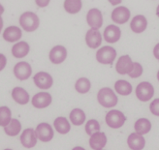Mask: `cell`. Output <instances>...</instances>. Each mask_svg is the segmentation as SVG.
Wrapping results in <instances>:
<instances>
[{
	"label": "cell",
	"mask_w": 159,
	"mask_h": 150,
	"mask_svg": "<svg viewBox=\"0 0 159 150\" xmlns=\"http://www.w3.org/2000/svg\"><path fill=\"white\" fill-rule=\"evenodd\" d=\"M98 103L105 108H113L117 104V96L115 94L113 89L109 87L101 88L97 93Z\"/></svg>",
	"instance_id": "obj_1"
},
{
	"label": "cell",
	"mask_w": 159,
	"mask_h": 150,
	"mask_svg": "<svg viewBox=\"0 0 159 150\" xmlns=\"http://www.w3.org/2000/svg\"><path fill=\"white\" fill-rule=\"evenodd\" d=\"M20 24L26 32H32V31H35L39 27L40 20L35 13L25 12L20 15Z\"/></svg>",
	"instance_id": "obj_2"
},
{
	"label": "cell",
	"mask_w": 159,
	"mask_h": 150,
	"mask_svg": "<svg viewBox=\"0 0 159 150\" xmlns=\"http://www.w3.org/2000/svg\"><path fill=\"white\" fill-rule=\"evenodd\" d=\"M116 57V51L113 46H102L96 52V59L101 64H113Z\"/></svg>",
	"instance_id": "obj_3"
},
{
	"label": "cell",
	"mask_w": 159,
	"mask_h": 150,
	"mask_svg": "<svg viewBox=\"0 0 159 150\" xmlns=\"http://www.w3.org/2000/svg\"><path fill=\"white\" fill-rule=\"evenodd\" d=\"M126 121L125 115L117 109H113L106 114V123L109 127L113 129H118L123 126Z\"/></svg>",
	"instance_id": "obj_4"
},
{
	"label": "cell",
	"mask_w": 159,
	"mask_h": 150,
	"mask_svg": "<svg viewBox=\"0 0 159 150\" xmlns=\"http://www.w3.org/2000/svg\"><path fill=\"white\" fill-rule=\"evenodd\" d=\"M154 95V88L148 82H143L136 87V96L142 102H148Z\"/></svg>",
	"instance_id": "obj_5"
},
{
	"label": "cell",
	"mask_w": 159,
	"mask_h": 150,
	"mask_svg": "<svg viewBox=\"0 0 159 150\" xmlns=\"http://www.w3.org/2000/svg\"><path fill=\"white\" fill-rule=\"evenodd\" d=\"M35 134L39 140L43 141V143H48L53 138V129L49 123L42 122L36 127Z\"/></svg>",
	"instance_id": "obj_6"
},
{
	"label": "cell",
	"mask_w": 159,
	"mask_h": 150,
	"mask_svg": "<svg viewBox=\"0 0 159 150\" xmlns=\"http://www.w3.org/2000/svg\"><path fill=\"white\" fill-rule=\"evenodd\" d=\"M14 74L19 81H26L32 74V68L28 62H19L14 67Z\"/></svg>",
	"instance_id": "obj_7"
},
{
	"label": "cell",
	"mask_w": 159,
	"mask_h": 150,
	"mask_svg": "<svg viewBox=\"0 0 159 150\" xmlns=\"http://www.w3.org/2000/svg\"><path fill=\"white\" fill-rule=\"evenodd\" d=\"M133 69H134V62L132 61L129 55H122V56L118 58L116 64V70L118 74L129 75L133 71Z\"/></svg>",
	"instance_id": "obj_8"
},
{
	"label": "cell",
	"mask_w": 159,
	"mask_h": 150,
	"mask_svg": "<svg viewBox=\"0 0 159 150\" xmlns=\"http://www.w3.org/2000/svg\"><path fill=\"white\" fill-rule=\"evenodd\" d=\"M86 21L91 29L98 30L103 25V15L101 11L96 8L90 9L86 15Z\"/></svg>",
	"instance_id": "obj_9"
},
{
	"label": "cell",
	"mask_w": 159,
	"mask_h": 150,
	"mask_svg": "<svg viewBox=\"0 0 159 150\" xmlns=\"http://www.w3.org/2000/svg\"><path fill=\"white\" fill-rule=\"evenodd\" d=\"M33 81L35 85L40 89H50L53 83L52 77L49 73L46 72L37 73L33 77Z\"/></svg>",
	"instance_id": "obj_10"
},
{
	"label": "cell",
	"mask_w": 159,
	"mask_h": 150,
	"mask_svg": "<svg viewBox=\"0 0 159 150\" xmlns=\"http://www.w3.org/2000/svg\"><path fill=\"white\" fill-rule=\"evenodd\" d=\"M49 57L52 63L55 65L61 64L67 57V50L63 46H55L51 50Z\"/></svg>",
	"instance_id": "obj_11"
},
{
	"label": "cell",
	"mask_w": 159,
	"mask_h": 150,
	"mask_svg": "<svg viewBox=\"0 0 159 150\" xmlns=\"http://www.w3.org/2000/svg\"><path fill=\"white\" fill-rule=\"evenodd\" d=\"M52 98L50 93L48 92H39L32 97L31 103L36 108H45L52 104Z\"/></svg>",
	"instance_id": "obj_12"
},
{
	"label": "cell",
	"mask_w": 159,
	"mask_h": 150,
	"mask_svg": "<svg viewBox=\"0 0 159 150\" xmlns=\"http://www.w3.org/2000/svg\"><path fill=\"white\" fill-rule=\"evenodd\" d=\"M20 143L25 148H32L37 143V137L35 131L32 128H27L23 130L20 135Z\"/></svg>",
	"instance_id": "obj_13"
},
{
	"label": "cell",
	"mask_w": 159,
	"mask_h": 150,
	"mask_svg": "<svg viewBox=\"0 0 159 150\" xmlns=\"http://www.w3.org/2000/svg\"><path fill=\"white\" fill-rule=\"evenodd\" d=\"M130 19V11L128 8L124 6L117 7L112 13V20L118 24H123V23L128 21Z\"/></svg>",
	"instance_id": "obj_14"
},
{
	"label": "cell",
	"mask_w": 159,
	"mask_h": 150,
	"mask_svg": "<svg viewBox=\"0 0 159 150\" xmlns=\"http://www.w3.org/2000/svg\"><path fill=\"white\" fill-rule=\"evenodd\" d=\"M120 36H121L120 28L114 24L108 25L104 30V33H103V37H104L105 41L111 44L116 43L120 39Z\"/></svg>",
	"instance_id": "obj_15"
},
{
	"label": "cell",
	"mask_w": 159,
	"mask_h": 150,
	"mask_svg": "<svg viewBox=\"0 0 159 150\" xmlns=\"http://www.w3.org/2000/svg\"><path fill=\"white\" fill-rule=\"evenodd\" d=\"M85 42L86 45L90 49H97L102 43V36L99 30L89 29L85 34Z\"/></svg>",
	"instance_id": "obj_16"
},
{
	"label": "cell",
	"mask_w": 159,
	"mask_h": 150,
	"mask_svg": "<svg viewBox=\"0 0 159 150\" xmlns=\"http://www.w3.org/2000/svg\"><path fill=\"white\" fill-rule=\"evenodd\" d=\"M107 143V137L105 133L97 132L93 134L89 139V145L93 150H102Z\"/></svg>",
	"instance_id": "obj_17"
},
{
	"label": "cell",
	"mask_w": 159,
	"mask_h": 150,
	"mask_svg": "<svg viewBox=\"0 0 159 150\" xmlns=\"http://www.w3.org/2000/svg\"><path fill=\"white\" fill-rule=\"evenodd\" d=\"M127 143L132 150H143L146 145V139L143 136L138 135L137 133H132L127 139Z\"/></svg>",
	"instance_id": "obj_18"
},
{
	"label": "cell",
	"mask_w": 159,
	"mask_h": 150,
	"mask_svg": "<svg viewBox=\"0 0 159 150\" xmlns=\"http://www.w3.org/2000/svg\"><path fill=\"white\" fill-rule=\"evenodd\" d=\"M147 26H148V20L145 15H135L130 22V27L132 31L137 34L144 32Z\"/></svg>",
	"instance_id": "obj_19"
},
{
	"label": "cell",
	"mask_w": 159,
	"mask_h": 150,
	"mask_svg": "<svg viewBox=\"0 0 159 150\" xmlns=\"http://www.w3.org/2000/svg\"><path fill=\"white\" fill-rule=\"evenodd\" d=\"M21 29L18 26H8L3 32V39L7 42L14 43L19 41L21 38Z\"/></svg>",
	"instance_id": "obj_20"
},
{
	"label": "cell",
	"mask_w": 159,
	"mask_h": 150,
	"mask_svg": "<svg viewBox=\"0 0 159 150\" xmlns=\"http://www.w3.org/2000/svg\"><path fill=\"white\" fill-rule=\"evenodd\" d=\"M12 97L14 101L20 105H26L30 100L28 92L22 87H15L12 90Z\"/></svg>",
	"instance_id": "obj_21"
},
{
	"label": "cell",
	"mask_w": 159,
	"mask_h": 150,
	"mask_svg": "<svg viewBox=\"0 0 159 150\" xmlns=\"http://www.w3.org/2000/svg\"><path fill=\"white\" fill-rule=\"evenodd\" d=\"M29 50H30V46L25 41L18 42L13 46L12 54L16 58H22V57H25L28 54Z\"/></svg>",
	"instance_id": "obj_22"
},
{
	"label": "cell",
	"mask_w": 159,
	"mask_h": 150,
	"mask_svg": "<svg viewBox=\"0 0 159 150\" xmlns=\"http://www.w3.org/2000/svg\"><path fill=\"white\" fill-rule=\"evenodd\" d=\"M134 129L138 135H146L152 129V123L147 118H140L134 124Z\"/></svg>",
	"instance_id": "obj_23"
},
{
	"label": "cell",
	"mask_w": 159,
	"mask_h": 150,
	"mask_svg": "<svg viewBox=\"0 0 159 150\" xmlns=\"http://www.w3.org/2000/svg\"><path fill=\"white\" fill-rule=\"evenodd\" d=\"M53 126H54V129L59 134H61V135H65V134L69 133V131L71 129L69 121L65 117H61V116L57 117V119H54Z\"/></svg>",
	"instance_id": "obj_24"
},
{
	"label": "cell",
	"mask_w": 159,
	"mask_h": 150,
	"mask_svg": "<svg viewBox=\"0 0 159 150\" xmlns=\"http://www.w3.org/2000/svg\"><path fill=\"white\" fill-rule=\"evenodd\" d=\"M20 130H21V124L18 119H16V118H14V119L12 118L11 122L8 124L6 127H4V132L10 137H15L19 135Z\"/></svg>",
	"instance_id": "obj_25"
},
{
	"label": "cell",
	"mask_w": 159,
	"mask_h": 150,
	"mask_svg": "<svg viewBox=\"0 0 159 150\" xmlns=\"http://www.w3.org/2000/svg\"><path fill=\"white\" fill-rule=\"evenodd\" d=\"M116 91L122 96H127L132 92V85L124 80H119L115 83Z\"/></svg>",
	"instance_id": "obj_26"
},
{
	"label": "cell",
	"mask_w": 159,
	"mask_h": 150,
	"mask_svg": "<svg viewBox=\"0 0 159 150\" xmlns=\"http://www.w3.org/2000/svg\"><path fill=\"white\" fill-rule=\"evenodd\" d=\"M70 120L74 125L80 126L84 123L85 121V113L81 108H74L69 114Z\"/></svg>",
	"instance_id": "obj_27"
},
{
	"label": "cell",
	"mask_w": 159,
	"mask_h": 150,
	"mask_svg": "<svg viewBox=\"0 0 159 150\" xmlns=\"http://www.w3.org/2000/svg\"><path fill=\"white\" fill-rule=\"evenodd\" d=\"M83 3L81 0H66L64 1V9L69 14H77L81 11Z\"/></svg>",
	"instance_id": "obj_28"
},
{
	"label": "cell",
	"mask_w": 159,
	"mask_h": 150,
	"mask_svg": "<svg viewBox=\"0 0 159 150\" xmlns=\"http://www.w3.org/2000/svg\"><path fill=\"white\" fill-rule=\"evenodd\" d=\"M12 120V113L11 109L6 107H0V126L1 127H6Z\"/></svg>",
	"instance_id": "obj_29"
},
{
	"label": "cell",
	"mask_w": 159,
	"mask_h": 150,
	"mask_svg": "<svg viewBox=\"0 0 159 150\" xmlns=\"http://www.w3.org/2000/svg\"><path fill=\"white\" fill-rule=\"evenodd\" d=\"M90 87H91V83H90V82L87 80L86 77L79 78V80L76 82V84H75L76 90L79 93H81V94L87 93L90 90Z\"/></svg>",
	"instance_id": "obj_30"
},
{
	"label": "cell",
	"mask_w": 159,
	"mask_h": 150,
	"mask_svg": "<svg viewBox=\"0 0 159 150\" xmlns=\"http://www.w3.org/2000/svg\"><path fill=\"white\" fill-rule=\"evenodd\" d=\"M100 130V124L96 119H90L86 122L85 124V132L87 135H89L90 137L93 134L99 132Z\"/></svg>",
	"instance_id": "obj_31"
},
{
	"label": "cell",
	"mask_w": 159,
	"mask_h": 150,
	"mask_svg": "<svg viewBox=\"0 0 159 150\" xmlns=\"http://www.w3.org/2000/svg\"><path fill=\"white\" fill-rule=\"evenodd\" d=\"M142 74H143V66L139 62H134V69L129 74V77L132 78H137V77H141Z\"/></svg>",
	"instance_id": "obj_32"
},
{
	"label": "cell",
	"mask_w": 159,
	"mask_h": 150,
	"mask_svg": "<svg viewBox=\"0 0 159 150\" xmlns=\"http://www.w3.org/2000/svg\"><path fill=\"white\" fill-rule=\"evenodd\" d=\"M149 109L152 114L159 116V98L154 99L152 102V104L149 105Z\"/></svg>",
	"instance_id": "obj_33"
},
{
	"label": "cell",
	"mask_w": 159,
	"mask_h": 150,
	"mask_svg": "<svg viewBox=\"0 0 159 150\" xmlns=\"http://www.w3.org/2000/svg\"><path fill=\"white\" fill-rule=\"evenodd\" d=\"M7 64V58L3 53H0V71H2Z\"/></svg>",
	"instance_id": "obj_34"
},
{
	"label": "cell",
	"mask_w": 159,
	"mask_h": 150,
	"mask_svg": "<svg viewBox=\"0 0 159 150\" xmlns=\"http://www.w3.org/2000/svg\"><path fill=\"white\" fill-rule=\"evenodd\" d=\"M153 55H154V57L156 59L159 60V43L154 46V49H153Z\"/></svg>",
	"instance_id": "obj_35"
},
{
	"label": "cell",
	"mask_w": 159,
	"mask_h": 150,
	"mask_svg": "<svg viewBox=\"0 0 159 150\" xmlns=\"http://www.w3.org/2000/svg\"><path fill=\"white\" fill-rule=\"evenodd\" d=\"M36 3L40 7H44V6H47L48 4H49L50 1H36Z\"/></svg>",
	"instance_id": "obj_36"
},
{
	"label": "cell",
	"mask_w": 159,
	"mask_h": 150,
	"mask_svg": "<svg viewBox=\"0 0 159 150\" xmlns=\"http://www.w3.org/2000/svg\"><path fill=\"white\" fill-rule=\"evenodd\" d=\"M2 27H3V20H2L1 15H0V32H1Z\"/></svg>",
	"instance_id": "obj_37"
},
{
	"label": "cell",
	"mask_w": 159,
	"mask_h": 150,
	"mask_svg": "<svg viewBox=\"0 0 159 150\" xmlns=\"http://www.w3.org/2000/svg\"><path fill=\"white\" fill-rule=\"evenodd\" d=\"M72 150H85V149L83 148V147H81V146H76V147H74Z\"/></svg>",
	"instance_id": "obj_38"
},
{
	"label": "cell",
	"mask_w": 159,
	"mask_h": 150,
	"mask_svg": "<svg viewBox=\"0 0 159 150\" xmlns=\"http://www.w3.org/2000/svg\"><path fill=\"white\" fill-rule=\"evenodd\" d=\"M3 13H4V7L0 4V15H2Z\"/></svg>",
	"instance_id": "obj_39"
},
{
	"label": "cell",
	"mask_w": 159,
	"mask_h": 150,
	"mask_svg": "<svg viewBox=\"0 0 159 150\" xmlns=\"http://www.w3.org/2000/svg\"><path fill=\"white\" fill-rule=\"evenodd\" d=\"M156 15H157V17L159 18V5L157 6V9H156Z\"/></svg>",
	"instance_id": "obj_40"
},
{
	"label": "cell",
	"mask_w": 159,
	"mask_h": 150,
	"mask_svg": "<svg viewBox=\"0 0 159 150\" xmlns=\"http://www.w3.org/2000/svg\"><path fill=\"white\" fill-rule=\"evenodd\" d=\"M157 80L159 81V71H158V73H157Z\"/></svg>",
	"instance_id": "obj_41"
},
{
	"label": "cell",
	"mask_w": 159,
	"mask_h": 150,
	"mask_svg": "<svg viewBox=\"0 0 159 150\" xmlns=\"http://www.w3.org/2000/svg\"><path fill=\"white\" fill-rule=\"evenodd\" d=\"M4 150H13V149H9V148H7V149H4Z\"/></svg>",
	"instance_id": "obj_42"
}]
</instances>
